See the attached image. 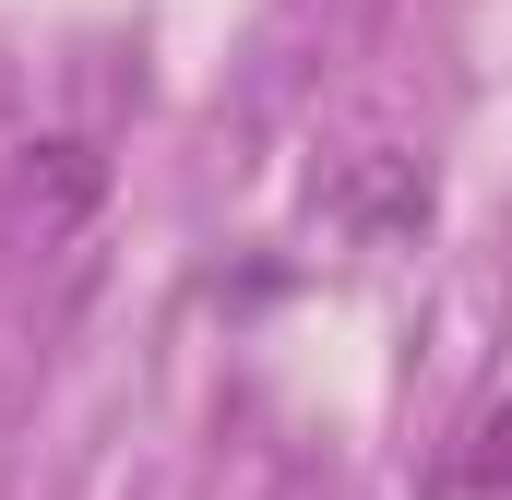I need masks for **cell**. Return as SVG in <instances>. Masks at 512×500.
Segmentation results:
<instances>
[{"instance_id": "obj_1", "label": "cell", "mask_w": 512, "mask_h": 500, "mask_svg": "<svg viewBox=\"0 0 512 500\" xmlns=\"http://www.w3.org/2000/svg\"><path fill=\"white\" fill-rule=\"evenodd\" d=\"M465 489H489V500L512 489V393L489 405V417H477V465H465Z\"/></svg>"}]
</instances>
